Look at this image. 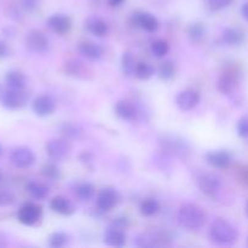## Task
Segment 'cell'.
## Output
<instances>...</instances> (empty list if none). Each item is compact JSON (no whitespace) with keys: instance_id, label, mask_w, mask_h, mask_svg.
Returning a JSON list of instances; mask_svg holds the SVG:
<instances>
[{"instance_id":"cell-1","label":"cell","mask_w":248,"mask_h":248,"mask_svg":"<svg viewBox=\"0 0 248 248\" xmlns=\"http://www.w3.org/2000/svg\"><path fill=\"white\" fill-rule=\"evenodd\" d=\"M208 236L216 245H232L237 241L239 232L228 220L217 219L211 224Z\"/></svg>"},{"instance_id":"cell-2","label":"cell","mask_w":248,"mask_h":248,"mask_svg":"<svg viewBox=\"0 0 248 248\" xmlns=\"http://www.w3.org/2000/svg\"><path fill=\"white\" fill-rule=\"evenodd\" d=\"M206 213L203 208L195 203H186L183 205L178 211V220L182 227L189 230H199L205 225Z\"/></svg>"},{"instance_id":"cell-3","label":"cell","mask_w":248,"mask_h":248,"mask_svg":"<svg viewBox=\"0 0 248 248\" xmlns=\"http://www.w3.org/2000/svg\"><path fill=\"white\" fill-rule=\"evenodd\" d=\"M171 242V236L167 232H160V230H150V232L138 234L133 244L140 248H157L170 246Z\"/></svg>"},{"instance_id":"cell-4","label":"cell","mask_w":248,"mask_h":248,"mask_svg":"<svg viewBox=\"0 0 248 248\" xmlns=\"http://www.w3.org/2000/svg\"><path fill=\"white\" fill-rule=\"evenodd\" d=\"M160 145L167 154L178 157H184L189 154V150H190V147L183 138L174 135L162 136L160 138Z\"/></svg>"},{"instance_id":"cell-5","label":"cell","mask_w":248,"mask_h":248,"mask_svg":"<svg viewBox=\"0 0 248 248\" xmlns=\"http://www.w3.org/2000/svg\"><path fill=\"white\" fill-rule=\"evenodd\" d=\"M29 99V94L24 90L10 89L2 94L1 104L10 110H17L23 108Z\"/></svg>"},{"instance_id":"cell-6","label":"cell","mask_w":248,"mask_h":248,"mask_svg":"<svg viewBox=\"0 0 248 248\" xmlns=\"http://www.w3.org/2000/svg\"><path fill=\"white\" fill-rule=\"evenodd\" d=\"M198 186L205 195L215 198L222 188V179L218 174L212 173V172L202 173L198 178Z\"/></svg>"},{"instance_id":"cell-7","label":"cell","mask_w":248,"mask_h":248,"mask_svg":"<svg viewBox=\"0 0 248 248\" xmlns=\"http://www.w3.org/2000/svg\"><path fill=\"white\" fill-rule=\"evenodd\" d=\"M41 216H43V210L40 206L34 202H26L22 205L17 213L19 222L27 227L35 225L41 219Z\"/></svg>"},{"instance_id":"cell-8","label":"cell","mask_w":248,"mask_h":248,"mask_svg":"<svg viewBox=\"0 0 248 248\" xmlns=\"http://www.w3.org/2000/svg\"><path fill=\"white\" fill-rule=\"evenodd\" d=\"M69 152L70 147L67 140L55 138L46 143V154L52 161H62L68 156Z\"/></svg>"},{"instance_id":"cell-9","label":"cell","mask_w":248,"mask_h":248,"mask_svg":"<svg viewBox=\"0 0 248 248\" xmlns=\"http://www.w3.org/2000/svg\"><path fill=\"white\" fill-rule=\"evenodd\" d=\"M27 47L34 53H46L50 48V41L47 36L40 31H31L27 34Z\"/></svg>"},{"instance_id":"cell-10","label":"cell","mask_w":248,"mask_h":248,"mask_svg":"<svg viewBox=\"0 0 248 248\" xmlns=\"http://www.w3.org/2000/svg\"><path fill=\"white\" fill-rule=\"evenodd\" d=\"M97 207L102 212H109L113 210L119 202V194L114 188H104L98 193L96 199Z\"/></svg>"},{"instance_id":"cell-11","label":"cell","mask_w":248,"mask_h":248,"mask_svg":"<svg viewBox=\"0 0 248 248\" xmlns=\"http://www.w3.org/2000/svg\"><path fill=\"white\" fill-rule=\"evenodd\" d=\"M10 161L17 169H28L35 162V155L29 148H16L10 154Z\"/></svg>"},{"instance_id":"cell-12","label":"cell","mask_w":248,"mask_h":248,"mask_svg":"<svg viewBox=\"0 0 248 248\" xmlns=\"http://www.w3.org/2000/svg\"><path fill=\"white\" fill-rule=\"evenodd\" d=\"M132 22L133 26L148 31V33H154V31H156L159 29L160 26L156 17L150 14V12L145 11L135 12L132 15Z\"/></svg>"},{"instance_id":"cell-13","label":"cell","mask_w":248,"mask_h":248,"mask_svg":"<svg viewBox=\"0 0 248 248\" xmlns=\"http://www.w3.org/2000/svg\"><path fill=\"white\" fill-rule=\"evenodd\" d=\"M239 74L235 70H225L218 79L217 87L220 93L229 96L232 94L239 87Z\"/></svg>"},{"instance_id":"cell-14","label":"cell","mask_w":248,"mask_h":248,"mask_svg":"<svg viewBox=\"0 0 248 248\" xmlns=\"http://www.w3.org/2000/svg\"><path fill=\"white\" fill-rule=\"evenodd\" d=\"M48 29L52 31L53 33L58 34V35H65L72 29V19L69 16L64 14H55L50 16L46 21Z\"/></svg>"},{"instance_id":"cell-15","label":"cell","mask_w":248,"mask_h":248,"mask_svg":"<svg viewBox=\"0 0 248 248\" xmlns=\"http://www.w3.org/2000/svg\"><path fill=\"white\" fill-rule=\"evenodd\" d=\"M199 103H200V93L195 90H186L179 92L178 96L176 97L177 107L183 111L193 110L199 106Z\"/></svg>"},{"instance_id":"cell-16","label":"cell","mask_w":248,"mask_h":248,"mask_svg":"<svg viewBox=\"0 0 248 248\" xmlns=\"http://www.w3.org/2000/svg\"><path fill=\"white\" fill-rule=\"evenodd\" d=\"M205 159L210 166L219 170L227 169L232 162V154L227 152V150H212V152H208L206 154Z\"/></svg>"},{"instance_id":"cell-17","label":"cell","mask_w":248,"mask_h":248,"mask_svg":"<svg viewBox=\"0 0 248 248\" xmlns=\"http://www.w3.org/2000/svg\"><path fill=\"white\" fill-rule=\"evenodd\" d=\"M33 110L38 116L45 118V116L52 115L56 110V102L55 99L47 94H43L34 99L33 102Z\"/></svg>"},{"instance_id":"cell-18","label":"cell","mask_w":248,"mask_h":248,"mask_svg":"<svg viewBox=\"0 0 248 248\" xmlns=\"http://www.w3.org/2000/svg\"><path fill=\"white\" fill-rule=\"evenodd\" d=\"M115 113L120 119L125 121H133L138 116V109L136 108L135 103L127 99L119 101L115 104Z\"/></svg>"},{"instance_id":"cell-19","label":"cell","mask_w":248,"mask_h":248,"mask_svg":"<svg viewBox=\"0 0 248 248\" xmlns=\"http://www.w3.org/2000/svg\"><path fill=\"white\" fill-rule=\"evenodd\" d=\"M78 51L80 52V55H82L90 61H98L103 56V47L98 44L91 43V41H85V43L79 44Z\"/></svg>"},{"instance_id":"cell-20","label":"cell","mask_w":248,"mask_h":248,"mask_svg":"<svg viewBox=\"0 0 248 248\" xmlns=\"http://www.w3.org/2000/svg\"><path fill=\"white\" fill-rule=\"evenodd\" d=\"M50 207L53 212L62 216H70L75 212V207L69 199L64 196H56L51 200Z\"/></svg>"},{"instance_id":"cell-21","label":"cell","mask_w":248,"mask_h":248,"mask_svg":"<svg viewBox=\"0 0 248 248\" xmlns=\"http://www.w3.org/2000/svg\"><path fill=\"white\" fill-rule=\"evenodd\" d=\"M104 242L111 247H123L126 244V234L123 229L110 227L104 232Z\"/></svg>"},{"instance_id":"cell-22","label":"cell","mask_w":248,"mask_h":248,"mask_svg":"<svg viewBox=\"0 0 248 248\" xmlns=\"http://www.w3.org/2000/svg\"><path fill=\"white\" fill-rule=\"evenodd\" d=\"M86 29L89 31V33L97 36V38H103L109 31V27L107 24V22L97 16H92L90 18H87Z\"/></svg>"},{"instance_id":"cell-23","label":"cell","mask_w":248,"mask_h":248,"mask_svg":"<svg viewBox=\"0 0 248 248\" xmlns=\"http://www.w3.org/2000/svg\"><path fill=\"white\" fill-rule=\"evenodd\" d=\"M222 40L228 46H240L245 41V33L236 27H229L223 31Z\"/></svg>"},{"instance_id":"cell-24","label":"cell","mask_w":248,"mask_h":248,"mask_svg":"<svg viewBox=\"0 0 248 248\" xmlns=\"http://www.w3.org/2000/svg\"><path fill=\"white\" fill-rule=\"evenodd\" d=\"M5 82L9 89L24 90L27 85V78L21 70H10L5 75Z\"/></svg>"},{"instance_id":"cell-25","label":"cell","mask_w":248,"mask_h":248,"mask_svg":"<svg viewBox=\"0 0 248 248\" xmlns=\"http://www.w3.org/2000/svg\"><path fill=\"white\" fill-rule=\"evenodd\" d=\"M26 189L27 191H28L29 195L33 199H35V200H44V199L47 198L48 194H50L48 186H46L45 184L38 183V182L34 181L27 183Z\"/></svg>"},{"instance_id":"cell-26","label":"cell","mask_w":248,"mask_h":248,"mask_svg":"<svg viewBox=\"0 0 248 248\" xmlns=\"http://www.w3.org/2000/svg\"><path fill=\"white\" fill-rule=\"evenodd\" d=\"M140 210L142 216H144V217H153V216H155L160 211V203L154 198L144 199L142 203H140Z\"/></svg>"},{"instance_id":"cell-27","label":"cell","mask_w":248,"mask_h":248,"mask_svg":"<svg viewBox=\"0 0 248 248\" xmlns=\"http://www.w3.org/2000/svg\"><path fill=\"white\" fill-rule=\"evenodd\" d=\"M188 35L193 43H200L206 35V28L203 23H200V22L191 23L188 28Z\"/></svg>"},{"instance_id":"cell-28","label":"cell","mask_w":248,"mask_h":248,"mask_svg":"<svg viewBox=\"0 0 248 248\" xmlns=\"http://www.w3.org/2000/svg\"><path fill=\"white\" fill-rule=\"evenodd\" d=\"M94 186L91 183H80L75 188V194L81 201H90L94 196Z\"/></svg>"},{"instance_id":"cell-29","label":"cell","mask_w":248,"mask_h":248,"mask_svg":"<svg viewBox=\"0 0 248 248\" xmlns=\"http://www.w3.org/2000/svg\"><path fill=\"white\" fill-rule=\"evenodd\" d=\"M155 74V68L147 62H140L136 65L135 75L140 80H148Z\"/></svg>"},{"instance_id":"cell-30","label":"cell","mask_w":248,"mask_h":248,"mask_svg":"<svg viewBox=\"0 0 248 248\" xmlns=\"http://www.w3.org/2000/svg\"><path fill=\"white\" fill-rule=\"evenodd\" d=\"M136 62L133 58L132 53L130 52H124L123 58H121V68H123V73L126 77H131L135 75L136 70Z\"/></svg>"},{"instance_id":"cell-31","label":"cell","mask_w":248,"mask_h":248,"mask_svg":"<svg viewBox=\"0 0 248 248\" xmlns=\"http://www.w3.org/2000/svg\"><path fill=\"white\" fill-rule=\"evenodd\" d=\"M68 242H69V235L63 232H53L48 237V246L52 248H62L67 246Z\"/></svg>"},{"instance_id":"cell-32","label":"cell","mask_w":248,"mask_h":248,"mask_svg":"<svg viewBox=\"0 0 248 248\" xmlns=\"http://www.w3.org/2000/svg\"><path fill=\"white\" fill-rule=\"evenodd\" d=\"M159 77L162 80H170L174 77V73H176V67H174V63L172 61H164V62L160 64L159 67Z\"/></svg>"},{"instance_id":"cell-33","label":"cell","mask_w":248,"mask_h":248,"mask_svg":"<svg viewBox=\"0 0 248 248\" xmlns=\"http://www.w3.org/2000/svg\"><path fill=\"white\" fill-rule=\"evenodd\" d=\"M170 45L166 40H162V39H159V40H155L154 43L152 44V53L156 58H162L169 53Z\"/></svg>"},{"instance_id":"cell-34","label":"cell","mask_w":248,"mask_h":248,"mask_svg":"<svg viewBox=\"0 0 248 248\" xmlns=\"http://www.w3.org/2000/svg\"><path fill=\"white\" fill-rule=\"evenodd\" d=\"M61 132H62L63 136H65L67 138L75 140V138H79L80 136H81L82 131L79 126L74 125V124L64 123L61 126Z\"/></svg>"},{"instance_id":"cell-35","label":"cell","mask_w":248,"mask_h":248,"mask_svg":"<svg viewBox=\"0 0 248 248\" xmlns=\"http://www.w3.org/2000/svg\"><path fill=\"white\" fill-rule=\"evenodd\" d=\"M41 173L44 174V177H46L48 179H52V181H56L61 176L60 169L57 167V165L52 164V162L44 165V167L41 169Z\"/></svg>"},{"instance_id":"cell-36","label":"cell","mask_w":248,"mask_h":248,"mask_svg":"<svg viewBox=\"0 0 248 248\" xmlns=\"http://www.w3.org/2000/svg\"><path fill=\"white\" fill-rule=\"evenodd\" d=\"M205 5L211 11H220L229 6L232 0H203Z\"/></svg>"},{"instance_id":"cell-37","label":"cell","mask_w":248,"mask_h":248,"mask_svg":"<svg viewBox=\"0 0 248 248\" xmlns=\"http://www.w3.org/2000/svg\"><path fill=\"white\" fill-rule=\"evenodd\" d=\"M84 64L80 61H70L67 64V72L70 75H74V77H80L84 73Z\"/></svg>"},{"instance_id":"cell-38","label":"cell","mask_w":248,"mask_h":248,"mask_svg":"<svg viewBox=\"0 0 248 248\" xmlns=\"http://www.w3.org/2000/svg\"><path fill=\"white\" fill-rule=\"evenodd\" d=\"M15 195L10 191H0V207H7L15 203Z\"/></svg>"},{"instance_id":"cell-39","label":"cell","mask_w":248,"mask_h":248,"mask_svg":"<svg viewBox=\"0 0 248 248\" xmlns=\"http://www.w3.org/2000/svg\"><path fill=\"white\" fill-rule=\"evenodd\" d=\"M237 135L241 138L248 137V116H244L237 123Z\"/></svg>"},{"instance_id":"cell-40","label":"cell","mask_w":248,"mask_h":248,"mask_svg":"<svg viewBox=\"0 0 248 248\" xmlns=\"http://www.w3.org/2000/svg\"><path fill=\"white\" fill-rule=\"evenodd\" d=\"M19 2H21V6L23 7L26 11L33 12L39 7L40 0H19Z\"/></svg>"},{"instance_id":"cell-41","label":"cell","mask_w":248,"mask_h":248,"mask_svg":"<svg viewBox=\"0 0 248 248\" xmlns=\"http://www.w3.org/2000/svg\"><path fill=\"white\" fill-rule=\"evenodd\" d=\"M130 225V222L126 217H118V218H114V220L111 222L110 227L114 228H118V229H126V228Z\"/></svg>"},{"instance_id":"cell-42","label":"cell","mask_w":248,"mask_h":248,"mask_svg":"<svg viewBox=\"0 0 248 248\" xmlns=\"http://www.w3.org/2000/svg\"><path fill=\"white\" fill-rule=\"evenodd\" d=\"M239 181L241 182L244 186H248V165L247 166H242L239 170Z\"/></svg>"},{"instance_id":"cell-43","label":"cell","mask_w":248,"mask_h":248,"mask_svg":"<svg viewBox=\"0 0 248 248\" xmlns=\"http://www.w3.org/2000/svg\"><path fill=\"white\" fill-rule=\"evenodd\" d=\"M9 53L10 48L9 46H7V44L0 40V57H6V56H9Z\"/></svg>"},{"instance_id":"cell-44","label":"cell","mask_w":248,"mask_h":248,"mask_svg":"<svg viewBox=\"0 0 248 248\" xmlns=\"http://www.w3.org/2000/svg\"><path fill=\"white\" fill-rule=\"evenodd\" d=\"M241 15H242V17H244V18L246 19V21H248V2H246V4L242 5Z\"/></svg>"},{"instance_id":"cell-45","label":"cell","mask_w":248,"mask_h":248,"mask_svg":"<svg viewBox=\"0 0 248 248\" xmlns=\"http://www.w3.org/2000/svg\"><path fill=\"white\" fill-rule=\"evenodd\" d=\"M107 1H108V4L110 5V6L116 7V6H120L125 0H107Z\"/></svg>"},{"instance_id":"cell-46","label":"cell","mask_w":248,"mask_h":248,"mask_svg":"<svg viewBox=\"0 0 248 248\" xmlns=\"http://www.w3.org/2000/svg\"><path fill=\"white\" fill-rule=\"evenodd\" d=\"M6 245V240H5V236L2 234H0V247L5 246Z\"/></svg>"},{"instance_id":"cell-47","label":"cell","mask_w":248,"mask_h":248,"mask_svg":"<svg viewBox=\"0 0 248 248\" xmlns=\"http://www.w3.org/2000/svg\"><path fill=\"white\" fill-rule=\"evenodd\" d=\"M245 213H246V216H247V218H248V201H247L246 206H245Z\"/></svg>"},{"instance_id":"cell-48","label":"cell","mask_w":248,"mask_h":248,"mask_svg":"<svg viewBox=\"0 0 248 248\" xmlns=\"http://www.w3.org/2000/svg\"><path fill=\"white\" fill-rule=\"evenodd\" d=\"M1 179H2V176H1V172H0V182H1Z\"/></svg>"},{"instance_id":"cell-49","label":"cell","mask_w":248,"mask_h":248,"mask_svg":"<svg viewBox=\"0 0 248 248\" xmlns=\"http://www.w3.org/2000/svg\"><path fill=\"white\" fill-rule=\"evenodd\" d=\"M1 152H2V149H1V145H0V154H1Z\"/></svg>"},{"instance_id":"cell-50","label":"cell","mask_w":248,"mask_h":248,"mask_svg":"<svg viewBox=\"0 0 248 248\" xmlns=\"http://www.w3.org/2000/svg\"><path fill=\"white\" fill-rule=\"evenodd\" d=\"M247 244H248V240H247Z\"/></svg>"}]
</instances>
